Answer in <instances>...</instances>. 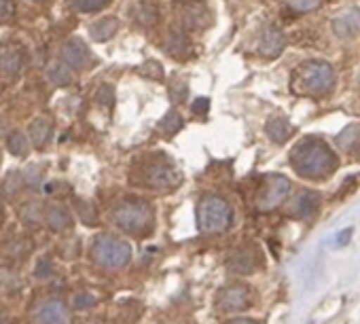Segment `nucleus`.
<instances>
[{
    "label": "nucleus",
    "instance_id": "obj_28",
    "mask_svg": "<svg viewBox=\"0 0 360 324\" xmlns=\"http://www.w3.org/2000/svg\"><path fill=\"white\" fill-rule=\"evenodd\" d=\"M140 74H146L148 79L161 81V79H163V68H161L159 62H146V64L140 68Z\"/></svg>",
    "mask_w": 360,
    "mask_h": 324
},
{
    "label": "nucleus",
    "instance_id": "obj_3",
    "mask_svg": "<svg viewBox=\"0 0 360 324\" xmlns=\"http://www.w3.org/2000/svg\"><path fill=\"white\" fill-rule=\"evenodd\" d=\"M231 208L219 195H206L198 206V227L202 233H219L231 225Z\"/></svg>",
    "mask_w": 360,
    "mask_h": 324
},
{
    "label": "nucleus",
    "instance_id": "obj_7",
    "mask_svg": "<svg viewBox=\"0 0 360 324\" xmlns=\"http://www.w3.org/2000/svg\"><path fill=\"white\" fill-rule=\"evenodd\" d=\"M142 181L153 189H169L178 183V174L169 161H153L142 172Z\"/></svg>",
    "mask_w": 360,
    "mask_h": 324
},
{
    "label": "nucleus",
    "instance_id": "obj_25",
    "mask_svg": "<svg viewBox=\"0 0 360 324\" xmlns=\"http://www.w3.org/2000/svg\"><path fill=\"white\" fill-rule=\"evenodd\" d=\"M7 144H9V150H11L13 155H24V153L28 150V138H26L22 131H13V134L9 136Z\"/></svg>",
    "mask_w": 360,
    "mask_h": 324
},
{
    "label": "nucleus",
    "instance_id": "obj_30",
    "mask_svg": "<svg viewBox=\"0 0 360 324\" xmlns=\"http://www.w3.org/2000/svg\"><path fill=\"white\" fill-rule=\"evenodd\" d=\"M208 108H210V100H208V98H198V100L191 104L193 115H206Z\"/></svg>",
    "mask_w": 360,
    "mask_h": 324
},
{
    "label": "nucleus",
    "instance_id": "obj_2",
    "mask_svg": "<svg viewBox=\"0 0 360 324\" xmlns=\"http://www.w3.org/2000/svg\"><path fill=\"white\" fill-rule=\"evenodd\" d=\"M335 85V70L326 62H311L305 64L295 77V91L307 96H326Z\"/></svg>",
    "mask_w": 360,
    "mask_h": 324
},
{
    "label": "nucleus",
    "instance_id": "obj_21",
    "mask_svg": "<svg viewBox=\"0 0 360 324\" xmlns=\"http://www.w3.org/2000/svg\"><path fill=\"white\" fill-rule=\"evenodd\" d=\"M30 138H32V142L37 144V146H43V144H47V140H49V136H51V121H47V119H37L32 125H30Z\"/></svg>",
    "mask_w": 360,
    "mask_h": 324
},
{
    "label": "nucleus",
    "instance_id": "obj_4",
    "mask_svg": "<svg viewBox=\"0 0 360 324\" xmlns=\"http://www.w3.org/2000/svg\"><path fill=\"white\" fill-rule=\"evenodd\" d=\"M153 216H155L153 206L146 202H138V200L123 202L112 210V219L117 227L129 233H144L146 229H150Z\"/></svg>",
    "mask_w": 360,
    "mask_h": 324
},
{
    "label": "nucleus",
    "instance_id": "obj_22",
    "mask_svg": "<svg viewBox=\"0 0 360 324\" xmlns=\"http://www.w3.org/2000/svg\"><path fill=\"white\" fill-rule=\"evenodd\" d=\"M136 22L140 26H153L157 22V7L153 3H148V0H144V3H140L136 7Z\"/></svg>",
    "mask_w": 360,
    "mask_h": 324
},
{
    "label": "nucleus",
    "instance_id": "obj_33",
    "mask_svg": "<svg viewBox=\"0 0 360 324\" xmlns=\"http://www.w3.org/2000/svg\"><path fill=\"white\" fill-rule=\"evenodd\" d=\"M37 176H39V172H37V168H32V172H30V174L26 172V181H28V183H30L32 187H37Z\"/></svg>",
    "mask_w": 360,
    "mask_h": 324
},
{
    "label": "nucleus",
    "instance_id": "obj_11",
    "mask_svg": "<svg viewBox=\"0 0 360 324\" xmlns=\"http://www.w3.org/2000/svg\"><path fill=\"white\" fill-rule=\"evenodd\" d=\"M318 206H320V193L301 191L290 204V214L297 219H309L318 212Z\"/></svg>",
    "mask_w": 360,
    "mask_h": 324
},
{
    "label": "nucleus",
    "instance_id": "obj_5",
    "mask_svg": "<svg viewBox=\"0 0 360 324\" xmlns=\"http://www.w3.org/2000/svg\"><path fill=\"white\" fill-rule=\"evenodd\" d=\"M94 259L102 265V267H123L129 263L131 259V248L127 242H123L121 238L115 235H100L94 242Z\"/></svg>",
    "mask_w": 360,
    "mask_h": 324
},
{
    "label": "nucleus",
    "instance_id": "obj_16",
    "mask_svg": "<svg viewBox=\"0 0 360 324\" xmlns=\"http://www.w3.org/2000/svg\"><path fill=\"white\" fill-rule=\"evenodd\" d=\"M165 49L169 56H176V58H185L189 51H191V43L187 39V34L183 30H172L167 34V41H165Z\"/></svg>",
    "mask_w": 360,
    "mask_h": 324
},
{
    "label": "nucleus",
    "instance_id": "obj_19",
    "mask_svg": "<svg viewBox=\"0 0 360 324\" xmlns=\"http://www.w3.org/2000/svg\"><path fill=\"white\" fill-rule=\"evenodd\" d=\"M117 30H119V22L115 18H104L91 26V39L98 43H104V41L112 39L117 34Z\"/></svg>",
    "mask_w": 360,
    "mask_h": 324
},
{
    "label": "nucleus",
    "instance_id": "obj_26",
    "mask_svg": "<svg viewBox=\"0 0 360 324\" xmlns=\"http://www.w3.org/2000/svg\"><path fill=\"white\" fill-rule=\"evenodd\" d=\"M286 3L295 13H311L322 5V0H286Z\"/></svg>",
    "mask_w": 360,
    "mask_h": 324
},
{
    "label": "nucleus",
    "instance_id": "obj_15",
    "mask_svg": "<svg viewBox=\"0 0 360 324\" xmlns=\"http://www.w3.org/2000/svg\"><path fill=\"white\" fill-rule=\"evenodd\" d=\"M62 60L66 66L70 68H83L89 60L87 47L79 41V39H70L64 47H62Z\"/></svg>",
    "mask_w": 360,
    "mask_h": 324
},
{
    "label": "nucleus",
    "instance_id": "obj_1",
    "mask_svg": "<svg viewBox=\"0 0 360 324\" xmlns=\"http://www.w3.org/2000/svg\"><path fill=\"white\" fill-rule=\"evenodd\" d=\"M290 164L303 179H324L337 168V155L324 140L309 136L292 148Z\"/></svg>",
    "mask_w": 360,
    "mask_h": 324
},
{
    "label": "nucleus",
    "instance_id": "obj_14",
    "mask_svg": "<svg viewBox=\"0 0 360 324\" xmlns=\"http://www.w3.org/2000/svg\"><path fill=\"white\" fill-rule=\"evenodd\" d=\"M333 30L339 39H354L356 34H360V11L352 9L341 18H337L333 22Z\"/></svg>",
    "mask_w": 360,
    "mask_h": 324
},
{
    "label": "nucleus",
    "instance_id": "obj_17",
    "mask_svg": "<svg viewBox=\"0 0 360 324\" xmlns=\"http://www.w3.org/2000/svg\"><path fill=\"white\" fill-rule=\"evenodd\" d=\"M22 68V53L18 49H3L0 51V74L15 77Z\"/></svg>",
    "mask_w": 360,
    "mask_h": 324
},
{
    "label": "nucleus",
    "instance_id": "obj_12",
    "mask_svg": "<svg viewBox=\"0 0 360 324\" xmlns=\"http://www.w3.org/2000/svg\"><path fill=\"white\" fill-rule=\"evenodd\" d=\"M259 265V254L255 248H236L229 257V267L236 273H252Z\"/></svg>",
    "mask_w": 360,
    "mask_h": 324
},
{
    "label": "nucleus",
    "instance_id": "obj_23",
    "mask_svg": "<svg viewBox=\"0 0 360 324\" xmlns=\"http://www.w3.org/2000/svg\"><path fill=\"white\" fill-rule=\"evenodd\" d=\"M110 0H70V7L79 13H94L104 9Z\"/></svg>",
    "mask_w": 360,
    "mask_h": 324
},
{
    "label": "nucleus",
    "instance_id": "obj_24",
    "mask_svg": "<svg viewBox=\"0 0 360 324\" xmlns=\"http://www.w3.org/2000/svg\"><path fill=\"white\" fill-rule=\"evenodd\" d=\"M70 66H66V64H62V62H58V64H53L51 66V70H49V79L53 81V83H58V85H66L68 81H70Z\"/></svg>",
    "mask_w": 360,
    "mask_h": 324
},
{
    "label": "nucleus",
    "instance_id": "obj_36",
    "mask_svg": "<svg viewBox=\"0 0 360 324\" xmlns=\"http://www.w3.org/2000/svg\"><path fill=\"white\" fill-rule=\"evenodd\" d=\"M358 157H360V144H358Z\"/></svg>",
    "mask_w": 360,
    "mask_h": 324
},
{
    "label": "nucleus",
    "instance_id": "obj_31",
    "mask_svg": "<svg viewBox=\"0 0 360 324\" xmlns=\"http://www.w3.org/2000/svg\"><path fill=\"white\" fill-rule=\"evenodd\" d=\"M13 13V5L9 0H0V22H7Z\"/></svg>",
    "mask_w": 360,
    "mask_h": 324
},
{
    "label": "nucleus",
    "instance_id": "obj_10",
    "mask_svg": "<svg viewBox=\"0 0 360 324\" xmlns=\"http://www.w3.org/2000/svg\"><path fill=\"white\" fill-rule=\"evenodd\" d=\"M180 20H183L185 30H198L204 28L208 22V7L200 0H193V3H187L183 9H180Z\"/></svg>",
    "mask_w": 360,
    "mask_h": 324
},
{
    "label": "nucleus",
    "instance_id": "obj_9",
    "mask_svg": "<svg viewBox=\"0 0 360 324\" xmlns=\"http://www.w3.org/2000/svg\"><path fill=\"white\" fill-rule=\"evenodd\" d=\"M286 47V39L282 34L280 28L276 26H267L263 32H261V39H259V51L265 56V58H278Z\"/></svg>",
    "mask_w": 360,
    "mask_h": 324
},
{
    "label": "nucleus",
    "instance_id": "obj_20",
    "mask_svg": "<svg viewBox=\"0 0 360 324\" xmlns=\"http://www.w3.org/2000/svg\"><path fill=\"white\" fill-rule=\"evenodd\" d=\"M45 219H47V225L53 231H62V229H68L70 227V214L62 206H49L47 212H45Z\"/></svg>",
    "mask_w": 360,
    "mask_h": 324
},
{
    "label": "nucleus",
    "instance_id": "obj_18",
    "mask_svg": "<svg viewBox=\"0 0 360 324\" xmlns=\"http://www.w3.org/2000/svg\"><path fill=\"white\" fill-rule=\"evenodd\" d=\"M267 134L274 142L282 144L288 140V136L292 134V125L284 119V117H271L267 121Z\"/></svg>",
    "mask_w": 360,
    "mask_h": 324
},
{
    "label": "nucleus",
    "instance_id": "obj_8",
    "mask_svg": "<svg viewBox=\"0 0 360 324\" xmlns=\"http://www.w3.org/2000/svg\"><path fill=\"white\" fill-rule=\"evenodd\" d=\"M250 301V292L246 286H227L219 292V307L225 311H236V309H244Z\"/></svg>",
    "mask_w": 360,
    "mask_h": 324
},
{
    "label": "nucleus",
    "instance_id": "obj_29",
    "mask_svg": "<svg viewBox=\"0 0 360 324\" xmlns=\"http://www.w3.org/2000/svg\"><path fill=\"white\" fill-rule=\"evenodd\" d=\"M169 98L174 102H183L187 98V85L183 81H172V87H169Z\"/></svg>",
    "mask_w": 360,
    "mask_h": 324
},
{
    "label": "nucleus",
    "instance_id": "obj_27",
    "mask_svg": "<svg viewBox=\"0 0 360 324\" xmlns=\"http://www.w3.org/2000/svg\"><path fill=\"white\" fill-rule=\"evenodd\" d=\"M159 127H161L165 134H176L180 127H183V117H180L178 112H167L165 119L159 123Z\"/></svg>",
    "mask_w": 360,
    "mask_h": 324
},
{
    "label": "nucleus",
    "instance_id": "obj_13",
    "mask_svg": "<svg viewBox=\"0 0 360 324\" xmlns=\"http://www.w3.org/2000/svg\"><path fill=\"white\" fill-rule=\"evenodd\" d=\"M34 320H37V324H68V311H66L64 303L47 301L37 309Z\"/></svg>",
    "mask_w": 360,
    "mask_h": 324
},
{
    "label": "nucleus",
    "instance_id": "obj_6",
    "mask_svg": "<svg viewBox=\"0 0 360 324\" xmlns=\"http://www.w3.org/2000/svg\"><path fill=\"white\" fill-rule=\"evenodd\" d=\"M290 193V183L288 179L284 176H271L265 181L263 189L259 191V197H257V208L267 212V210H274L278 208Z\"/></svg>",
    "mask_w": 360,
    "mask_h": 324
},
{
    "label": "nucleus",
    "instance_id": "obj_35",
    "mask_svg": "<svg viewBox=\"0 0 360 324\" xmlns=\"http://www.w3.org/2000/svg\"><path fill=\"white\" fill-rule=\"evenodd\" d=\"M3 219H5V208H3V202H0V223H3Z\"/></svg>",
    "mask_w": 360,
    "mask_h": 324
},
{
    "label": "nucleus",
    "instance_id": "obj_32",
    "mask_svg": "<svg viewBox=\"0 0 360 324\" xmlns=\"http://www.w3.org/2000/svg\"><path fill=\"white\" fill-rule=\"evenodd\" d=\"M94 305V297L89 294H77V307H89Z\"/></svg>",
    "mask_w": 360,
    "mask_h": 324
},
{
    "label": "nucleus",
    "instance_id": "obj_34",
    "mask_svg": "<svg viewBox=\"0 0 360 324\" xmlns=\"http://www.w3.org/2000/svg\"><path fill=\"white\" fill-rule=\"evenodd\" d=\"M225 324H259V322L248 320V318H236V320H229V322H225Z\"/></svg>",
    "mask_w": 360,
    "mask_h": 324
}]
</instances>
